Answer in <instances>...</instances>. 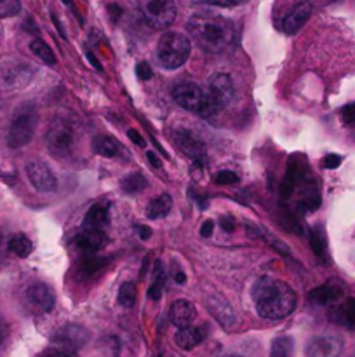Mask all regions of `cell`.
Segmentation results:
<instances>
[{
	"mask_svg": "<svg viewBox=\"0 0 355 357\" xmlns=\"http://www.w3.org/2000/svg\"><path fill=\"white\" fill-rule=\"evenodd\" d=\"M136 230H138L139 237H141L143 241H148L150 237H152V229H150V227H145V225H138V227H136Z\"/></svg>",
	"mask_w": 355,
	"mask_h": 357,
	"instance_id": "obj_42",
	"label": "cell"
},
{
	"mask_svg": "<svg viewBox=\"0 0 355 357\" xmlns=\"http://www.w3.org/2000/svg\"><path fill=\"white\" fill-rule=\"evenodd\" d=\"M308 241L313 255H315L319 260L327 261V239L322 227H313L308 232Z\"/></svg>",
	"mask_w": 355,
	"mask_h": 357,
	"instance_id": "obj_24",
	"label": "cell"
},
{
	"mask_svg": "<svg viewBox=\"0 0 355 357\" xmlns=\"http://www.w3.org/2000/svg\"><path fill=\"white\" fill-rule=\"evenodd\" d=\"M127 136H129V138H131V142L136 143V145H138V146H145V139H143V136L139 135V132L136 131V129H129Z\"/></svg>",
	"mask_w": 355,
	"mask_h": 357,
	"instance_id": "obj_41",
	"label": "cell"
},
{
	"mask_svg": "<svg viewBox=\"0 0 355 357\" xmlns=\"http://www.w3.org/2000/svg\"><path fill=\"white\" fill-rule=\"evenodd\" d=\"M341 162H343V157L341 155H338V153H327V155L320 160V166H322L324 169H336V167H340Z\"/></svg>",
	"mask_w": 355,
	"mask_h": 357,
	"instance_id": "obj_35",
	"label": "cell"
},
{
	"mask_svg": "<svg viewBox=\"0 0 355 357\" xmlns=\"http://www.w3.org/2000/svg\"><path fill=\"white\" fill-rule=\"evenodd\" d=\"M93 150L101 157H108V159H115V157L125 155V149L122 143H118L113 136L100 135L94 138Z\"/></svg>",
	"mask_w": 355,
	"mask_h": 357,
	"instance_id": "obj_21",
	"label": "cell"
},
{
	"mask_svg": "<svg viewBox=\"0 0 355 357\" xmlns=\"http://www.w3.org/2000/svg\"><path fill=\"white\" fill-rule=\"evenodd\" d=\"M169 319L178 330H184V328L194 326L195 319H197V309L188 300H176L171 303Z\"/></svg>",
	"mask_w": 355,
	"mask_h": 357,
	"instance_id": "obj_15",
	"label": "cell"
},
{
	"mask_svg": "<svg viewBox=\"0 0 355 357\" xmlns=\"http://www.w3.org/2000/svg\"><path fill=\"white\" fill-rule=\"evenodd\" d=\"M143 20L153 30H164L171 26L176 17V3L171 0H146L139 3Z\"/></svg>",
	"mask_w": 355,
	"mask_h": 357,
	"instance_id": "obj_6",
	"label": "cell"
},
{
	"mask_svg": "<svg viewBox=\"0 0 355 357\" xmlns=\"http://www.w3.org/2000/svg\"><path fill=\"white\" fill-rule=\"evenodd\" d=\"M171 208H173V199H171V195L160 194L150 201L148 208H146V216H148L150 220L164 218V216L169 215Z\"/></svg>",
	"mask_w": 355,
	"mask_h": 357,
	"instance_id": "obj_23",
	"label": "cell"
},
{
	"mask_svg": "<svg viewBox=\"0 0 355 357\" xmlns=\"http://www.w3.org/2000/svg\"><path fill=\"white\" fill-rule=\"evenodd\" d=\"M47 146L54 155H68L72 150L73 142H75V135H73L72 126L66 121H56L52 122L51 128L47 131Z\"/></svg>",
	"mask_w": 355,
	"mask_h": 357,
	"instance_id": "obj_8",
	"label": "cell"
},
{
	"mask_svg": "<svg viewBox=\"0 0 355 357\" xmlns=\"http://www.w3.org/2000/svg\"><path fill=\"white\" fill-rule=\"evenodd\" d=\"M3 338H6V326H3V323L0 321V345H2Z\"/></svg>",
	"mask_w": 355,
	"mask_h": 357,
	"instance_id": "obj_45",
	"label": "cell"
},
{
	"mask_svg": "<svg viewBox=\"0 0 355 357\" xmlns=\"http://www.w3.org/2000/svg\"><path fill=\"white\" fill-rule=\"evenodd\" d=\"M191 42L180 31H166L157 44V59L166 70H176L190 56Z\"/></svg>",
	"mask_w": 355,
	"mask_h": 357,
	"instance_id": "obj_3",
	"label": "cell"
},
{
	"mask_svg": "<svg viewBox=\"0 0 355 357\" xmlns=\"http://www.w3.org/2000/svg\"><path fill=\"white\" fill-rule=\"evenodd\" d=\"M136 75H138L139 80H150L153 77V72H152V66L148 65V63H139L138 66H136Z\"/></svg>",
	"mask_w": 355,
	"mask_h": 357,
	"instance_id": "obj_36",
	"label": "cell"
},
{
	"mask_svg": "<svg viewBox=\"0 0 355 357\" xmlns=\"http://www.w3.org/2000/svg\"><path fill=\"white\" fill-rule=\"evenodd\" d=\"M354 357H355V356H354Z\"/></svg>",
	"mask_w": 355,
	"mask_h": 357,
	"instance_id": "obj_48",
	"label": "cell"
},
{
	"mask_svg": "<svg viewBox=\"0 0 355 357\" xmlns=\"http://www.w3.org/2000/svg\"><path fill=\"white\" fill-rule=\"evenodd\" d=\"M26 176L31 187L38 192H54L58 188V178L42 160H31L26 164Z\"/></svg>",
	"mask_w": 355,
	"mask_h": 357,
	"instance_id": "obj_9",
	"label": "cell"
},
{
	"mask_svg": "<svg viewBox=\"0 0 355 357\" xmlns=\"http://www.w3.org/2000/svg\"><path fill=\"white\" fill-rule=\"evenodd\" d=\"M87 340H89V333H87L82 326L68 324V326H63L61 330L56 333L54 345L58 347V352L70 354V352L84 347V345L87 344Z\"/></svg>",
	"mask_w": 355,
	"mask_h": 357,
	"instance_id": "obj_10",
	"label": "cell"
},
{
	"mask_svg": "<svg viewBox=\"0 0 355 357\" xmlns=\"http://www.w3.org/2000/svg\"><path fill=\"white\" fill-rule=\"evenodd\" d=\"M191 38L207 52H221L235 38V26L230 20L214 13L195 14L187 23Z\"/></svg>",
	"mask_w": 355,
	"mask_h": 357,
	"instance_id": "obj_2",
	"label": "cell"
},
{
	"mask_svg": "<svg viewBox=\"0 0 355 357\" xmlns=\"http://www.w3.org/2000/svg\"><path fill=\"white\" fill-rule=\"evenodd\" d=\"M204 338H205V333L202 328L190 326V328H184V330H178L176 337H174V342H176L178 347L183 349V351H191V349H195L197 345H200Z\"/></svg>",
	"mask_w": 355,
	"mask_h": 357,
	"instance_id": "obj_22",
	"label": "cell"
},
{
	"mask_svg": "<svg viewBox=\"0 0 355 357\" xmlns=\"http://www.w3.org/2000/svg\"><path fill=\"white\" fill-rule=\"evenodd\" d=\"M136 300H138V288H136L134 282H124V284L118 288V305L125 307V309H131V307H134Z\"/></svg>",
	"mask_w": 355,
	"mask_h": 357,
	"instance_id": "obj_28",
	"label": "cell"
},
{
	"mask_svg": "<svg viewBox=\"0 0 355 357\" xmlns=\"http://www.w3.org/2000/svg\"><path fill=\"white\" fill-rule=\"evenodd\" d=\"M214 181L218 185H237L240 178L233 171H219V173L214 174Z\"/></svg>",
	"mask_w": 355,
	"mask_h": 357,
	"instance_id": "obj_34",
	"label": "cell"
},
{
	"mask_svg": "<svg viewBox=\"0 0 355 357\" xmlns=\"http://www.w3.org/2000/svg\"><path fill=\"white\" fill-rule=\"evenodd\" d=\"M258 316L263 319H284L296 309V293L287 282L274 278H260L251 289Z\"/></svg>",
	"mask_w": 355,
	"mask_h": 357,
	"instance_id": "obj_1",
	"label": "cell"
},
{
	"mask_svg": "<svg viewBox=\"0 0 355 357\" xmlns=\"http://www.w3.org/2000/svg\"><path fill=\"white\" fill-rule=\"evenodd\" d=\"M219 227H221L225 232H233V230H235V220H233V216H221V218H219Z\"/></svg>",
	"mask_w": 355,
	"mask_h": 357,
	"instance_id": "obj_37",
	"label": "cell"
},
{
	"mask_svg": "<svg viewBox=\"0 0 355 357\" xmlns=\"http://www.w3.org/2000/svg\"><path fill=\"white\" fill-rule=\"evenodd\" d=\"M146 187H148V181L139 173H131L122 180V190L127 192V194H139Z\"/></svg>",
	"mask_w": 355,
	"mask_h": 357,
	"instance_id": "obj_30",
	"label": "cell"
},
{
	"mask_svg": "<svg viewBox=\"0 0 355 357\" xmlns=\"http://www.w3.org/2000/svg\"><path fill=\"white\" fill-rule=\"evenodd\" d=\"M343 340L334 335H320L312 338L306 345V357H340Z\"/></svg>",
	"mask_w": 355,
	"mask_h": 357,
	"instance_id": "obj_11",
	"label": "cell"
},
{
	"mask_svg": "<svg viewBox=\"0 0 355 357\" xmlns=\"http://www.w3.org/2000/svg\"><path fill=\"white\" fill-rule=\"evenodd\" d=\"M310 14H312V6L308 2H298L292 6V9L282 20V30L289 35L298 33L299 28L308 21Z\"/></svg>",
	"mask_w": 355,
	"mask_h": 357,
	"instance_id": "obj_18",
	"label": "cell"
},
{
	"mask_svg": "<svg viewBox=\"0 0 355 357\" xmlns=\"http://www.w3.org/2000/svg\"><path fill=\"white\" fill-rule=\"evenodd\" d=\"M30 49L35 56H38V58L45 63V65H54L56 63V56H54V52H52V49L49 47L44 40H40V38H35V40H31Z\"/></svg>",
	"mask_w": 355,
	"mask_h": 357,
	"instance_id": "obj_31",
	"label": "cell"
},
{
	"mask_svg": "<svg viewBox=\"0 0 355 357\" xmlns=\"http://www.w3.org/2000/svg\"><path fill=\"white\" fill-rule=\"evenodd\" d=\"M164 284H166V272L160 261H155V267H153V282L148 288V298L153 302H159L162 298L164 293Z\"/></svg>",
	"mask_w": 355,
	"mask_h": 357,
	"instance_id": "obj_25",
	"label": "cell"
},
{
	"mask_svg": "<svg viewBox=\"0 0 355 357\" xmlns=\"http://www.w3.org/2000/svg\"><path fill=\"white\" fill-rule=\"evenodd\" d=\"M110 223V209L106 204H94L84 216L82 230H93V232H104Z\"/></svg>",
	"mask_w": 355,
	"mask_h": 357,
	"instance_id": "obj_19",
	"label": "cell"
},
{
	"mask_svg": "<svg viewBox=\"0 0 355 357\" xmlns=\"http://www.w3.org/2000/svg\"><path fill=\"white\" fill-rule=\"evenodd\" d=\"M9 251L13 255H16L17 258H26L30 257V253L33 251V244L28 239L24 234H16L9 239V244H7Z\"/></svg>",
	"mask_w": 355,
	"mask_h": 357,
	"instance_id": "obj_26",
	"label": "cell"
},
{
	"mask_svg": "<svg viewBox=\"0 0 355 357\" xmlns=\"http://www.w3.org/2000/svg\"><path fill=\"white\" fill-rule=\"evenodd\" d=\"M86 54H87V58H89L90 65H93V66H96V68L100 70V72H101V70H103V66H101V65H100V61H97V59L94 58V54H93V52H90V51H87Z\"/></svg>",
	"mask_w": 355,
	"mask_h": 357,
	"instance_id": "obj_44",
	"label": "cell"
},
{
	"mask_svg": "<svg viewBox=\"0 0 355 357\" xmlns=\"http://www.w3.org/2000/svg\"><path fill=\"white\" fill-rule=\"evenodd\" d=\"M108 243V237L104 232H93V230H82L73 237V246L75 250L82 251L84 255H94L96 251L103 250Z\"/></svg>",
	"mask_w": 355,
	"mask_h": 357,
	"instance_id": "obj_17",
	"label": "cell"
},
{
	"mask_svg": "<svg viewBox=\"0 0 355 357\" xmlns=\"http://www.w3.org/2000/svg\"><path fill=\"white\" fill-rule=\"evenodd\" d=\"M176 145L180 146L181 152H183L187 157H190L194 162L197 164L205 162V157H207L205 146L204 143L194 135V132L181 129V131L176 135Z\"/></svg>",
	"mask_w": 355,
	"mask_h": 357,
	"instance_id": "obj_13",
	"label": "cell"
},
{
	"mask_svg": "<svg viewBox=\"0 0 355 357\" xmlns=\"http://www.w3.org/2000/svg\"><path fill=\"white\" fill-rule=\"evenodd\" d=\"M21 3L17 0H0V17H13L19 14Z\"/></svg>",
	"mask_w": 355,
	"mask_h": 357,
	"instance_id": "obj_32",
	"label": "cell"
},
{
	"mask_svg": "<svg viewBox=\"0 0 355 357\" xmlns=\"http://www.w3.org/2000/svg\"><path fill=\"white\" fill-rule=\"evenodd\" d=\"M204 6H212V7H233V6H239L240 2H235V0H205Z\"/></svg>",
	"mask_w": 355,
	"mask_h": 357,
	"instance_id": "obj_38",
	"label": "cell"
},
{
	"mask_svg": "<svg viewBox=\"0 0 355 357\" xmlns=\"http://www.w3.org/2000/svg\"><path fill=\"white\" fill-rule=\"evenodd\" d=\"M198 232H200L202 237H211L212 232H214V223H212L211 220H205L200 225V230H198Z\"/></svg>",
	"mask_w": 355,
	"mask_h": 357,
	"instance_id": "obj_39",
	"label": "cell"
},
{
	"mask_svg": "<svg viewBox=\"0 0 355 357\" xmlns=\"http://www.w3.org/2000/svg\"><path fill=\"white\" fill-rule=\"evenodd\" d=\"M341 122L348 128H355V103H348L340 110Z\"/></svg>",
	"mask_w": 355,
	"mask_h": 357,
	"instance_id": "obj_33",
	"label": "cell"
},
{
	"mask_svg": "<svg viewBox=\"0 0 355 357\" xmlns=\"http://www.w3.org/2000/svg\"><path fill=\"white\" fill-rule=\"evenodd\" d=\"M146 159H148V162L152 164L153 167H157V169H159V167H160V160L157 159L155 152H152V150H150V152H146Z\"/></svg>",
	"mask_w": 355,
	"mask_h": 357,
	"instance_id": "obj_43",
	"label": "cell"
},
{
	"mask_svg": "<svg viewBox=\"0 0 355 357\" xmlns=\"http://www.w3.org/2000/svg\"><path fill=\"white\" fill-rule=\"evenodd\" d=\"M341 296H343V286L338 281H327L326 284L319 286V288H313L308 293L310 303L319 307H334L340 302Z\"/></svg>",
	"mask_w": 355,
	"mask_h": 357,
	"instance_id": "obj_12",
	"label": "cell"
},
{
	"mask_svg": "<svg viewBox=\"0 0 355 357\" xmlns=\"http://www.w3.org/2000/svg\"><path fill=\"white\" fill-rule=\"evenodd\" d=\"M226 357H242V356H235V354H232V356H226Z\"/></svg>",
	"mask_w": 355,
	"mask_h": 357,
	"instance_id": "obj_47",
	"label": "cell"
},
{
	"mask_svg": "<svg viewBox=\"0 0 355 357\" xmlns=\"http://www.w3.org/2000/svg\"><path fill=\"white\" fill-rule=\"evenodd\" d=\"M26 302L38 312H49L54 307V291L44 282H35L26 289Z\"/></svg>",
	"mask_w": 355,
	"mask_h": 357,
	"instance_id": "obj_14",
	"label": "cell"
},
{
	"mask_svg": "<svg viewBox=\"0 0 355 357\" xmlns=\"http://www.w3.org/2000/svg\"><path fill=\"white\" fill-rule=\"evenodd\" d=\"M205 94L209 98V103L214 108V112L218 114L219 110L228 107L233 101V82L232 77L226 75V73H212L207 80V89H205Z\"/></svg>",
	"mask_w": 355,
	"mask_h": 357,
	"instance_id": "obj_7",
	"label": "cell"
},
{
	"mask_svg": "<svg viewBox=\"0 0 355 357\" xmlns=\"http://www.w3.org/2000/svg\"><path fill=\"white\" fill-rule=\"evenodd\" d=\"M207 309L216 321L225 328H233L237 324V316L230 302H226L221 295L207 296Z\"/></svg>",
	"mask_w": 355,
	"mask_h": 357,
	"instance_id": "obj_16",
	"label": "cell"
},
{
	"mask_svg": "<svg viewBox=\"0 0 355 357\" xmlns=\"http://www.w3.org/2000/svg\"><path fill=\"white\" fill-rule=\"evenodd\" d=\"M173 98L181 108L200 117H211L214 115V108L209 103V98L200 86L194 82H180L173 87Z\"/></svg>",
	"mask_w": 355,
	"mask_h": 357,
	"instance_id": "obj_5",
	"label": "cell"
},
{
	"mask_svg": "<svg viewBox=\"0 0 355 357\" xmlns=\"http://www.w3.org/2000/svg\"><path fill=\"white\" fill-rule=\"evenodd\" d=\"M173 279L178 282V284H184V281H187V275H184V272L181 271L180 265L176 264L173 265Z\"/></svg>",
	"mask_w": 355,
	"mask_h": 357,
	"instance_id": "obj_40",
	"label": "cell"
},
{
	"mask_svg": "<svg viewBox=\"0 0 355 357\" xmlns=\"http://www.w3.org/2000/svg\"><path fill=\"white\" fill-rule=\"evenodd\" d=\"M270 357H294V340L287 335L275 338L271 342Z\"/></svg>",
	"mask_w": 355,
	"mask_h": 357,
	"instance_id": "obj_27",
	"label": "cell"
},
{
	"mask_svg": "<svg viewBox=\"0 0 355 357\" xmlns=\"http://www.w3.org/2000/svg\"><path fill=\"white\" fill-rule=\"evenodd\" d=\"M45 357H70V354H65V352H56V354L45 356Z\"/></svg>",
	"mask_w": 355,
	"mask_h": 357,
	"instance_id": "obj_46",
	"label": "cell"
},
{
	"mask_svg": "<svg viewBox=\"0 0 355 357\" xmlns=\"http://www.w3.org/2000/svg\"><path fill=\"white\" fill-rule=\"evenodd\" d=\"M329 319L334 324H340L347 330L355 331V298H347L340 305L331 307Z\"/></svg>",
	"mask_w": 355,
	"mask_h": 357,
	"instance_id": "obj_20",
	"label": "cell"
},
{
	"mask_svg": "<svg viewBox=\"0 0 355 357\" xmlns=\"http://www.w3.org/2000/svg\"><path fill=\"white\" fill-rule=\"evenodd\" d=\"M38 124L37 108L31 103H24L14 112L10 119L9 129H7V145L10 149H21L28 145L35 135Z\"/></svg>",
	"mask_w": 355,
	"mask_h": 357,
	"instance_id": "obj_4",
	"label": "cell"
},
{
	"mask_svg": "<svg viewBox=\"0 0 355 357\" xmlns=\"http://www.w3.org/2000/svg\"><path fill=\"white\" fill-rule=\"evenodd\" d=\"M106 264H108L106 258L96 257V255H87V257H84L82 264H80V268H82L84 274L93 278V275L100 274V272L106 267Z\"/></svg>",
	"mask_w": 355,
	"mask_h": 357,
	"instance_id": "obj_29",
	"label": "cell"
}]
</instances>
